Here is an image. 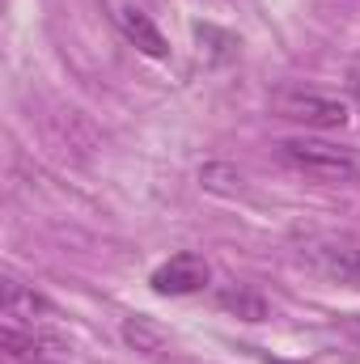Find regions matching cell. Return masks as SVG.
<instances>
[{
  "instance_id": "obj_6",
  "label": "cell",
  "mask_w": 360,
  "mask_h": 364,
  "mask_svg": "<svg viewBox=\"0 0 360 364\" xmlns=\"http://www.w3.org/2000/svg\"><path fill=\"white\" fill-rule=\"evenodd\" d=\"M47 314H55L51 309V301L47 296H38L34 288H26V284H17V279H4V318L17 326V322H38V318H47Z\"/></svg>"
},
{
  "instance_id": "obj_5",
  "label": "cell",
  "mask_w": 360,
  "mask_h": 364,
  "mask_svg": "<svg viewBox=\"0 0 360 364\" xmlns=\"http://www.w3.org/2000/svg\"><path fill=\"white\" fill-rule=\"evenodd\" d=\"M115 21H119L123 38H127L136 51H144L149 60H166V55H170V43H166V34L153 26V17H149V13H140V9H132V4H123V9H115Z\"/></svg>"
},
{
  "instance_id": "obj_4",
  "label": "cell",
  "mask_w": 360,
  "mask_h": 364,
  "mask_svg": "<svg viewBox=\"0 0 360 364\" xmlns=\"http://www.w3.org/2000/svg\"><path fill=\"white\" fill-rule=\"evenodd\" d=\"M305 263L331 284L360 288V246L356 242H309Z\"/></svg>"
},
{
  "instance_id": "obj_3",
  "label": "cell",
  "mask_w": 360,
  "mask_h": 364,
  "mask_svg": "<svg viewBox=\"0 0 360 364\" xmlns=\"http://www.w3.org/2000/svg\"><path fill=\"white\" fill-rule=\"evenodd\" d=\"M208 279H212V267H208V259L195 255V250H182L174 259H166L157 272L149 275L153 292H162V296H191V292L208 288Z\"/></svg>"
},
{
  "instance_id": "obj_10",
  "label": "cell",
  "mask_w": 360,
  "mask_h": 364,
  "mask_svg": "<svg viewBox=\"0 0 360 364\" xmlns=\"http://www.w3.org/2000/svg\"><path fill=\"white\" fill-rule=\"evenodd\" d=\"M195 38L208 47V55H212V60H229V55L238 51L233 34H225V30H216V26H195Z\"/></svg>"
},
{
  "instance_id": "obj_11",
  "label": "cell",
  "mask_w": 360,
  "mask_h": 364,
  "mask_svg": "<svg viewBox=\"0 0 360 364\" xmlns=\"http://www.w3.org/2000/svg\"><path fill=\"white\" fill-rule=\"evenodd\" d=\"M348 90H352V97L360 102V60L352 64V68H348Z\"/></svg>"
},
{
  "instance_id": "obj_9",
  "label": "cell",
  "mask_w": 360,
  "mask_h": 364,
  "mask_svg": "<svg viewBox=\"0 0 360 364\" xmlns=\"http://www.w3.org/2000/svg\"><path fill=\"white\" fill-rule=\"evenodd\" d=\"M123 339H127L136 352H157V348H162V331H157L149 318H127V322H123Z\"/></svg>"
},
{
  "instance_id": "obj_2",
  "label": "cell",
  "mask_w": 360,
  "mask_h": 364,
  "mask_svg": "<svg viewBox=\"0 0 360 364\" xmlns=\"http://www.w3.org/2000/svg\"><path fill=\"white\" fill-rule=\"evenodd\" d=\"M271 110L288 123H305L314 132H335V127H348L352 110L344 97H331V93L318 90H301V85H284V90L271 93Z\"/></svg>"
},
{
  "instance_id": "obj_1",
  "label": "cell",
  "mask_w": 360,
  "mask_h": 364,
  "mask_svg": "<svg viewBox=\"0 0 360 364\" xmlns=\"http://www.w3.org/2000/svg\"><path fill=\"white\" fill-rule=\"evenodd\" d=\"M280 161L297 174L314 182H360V161L339 149V144H327V140H314V136H292L280 144Z\"/></svg>"
},
{
  "instance_id": "obj_8",
  "label": "cell",
  "mask_w": 360,
  "mask_h": 364,
  "mask_svg": "<svg viewBox=\"0 0 360 364\" xmlns=\"http://www.w3.org/2000/svg\"><path fill=\"white\" fill-rule=\"evenodd\" d=\"M199 186L212 191V195H238L242 191V174L233 166H225V161H212V166L199 170Z\"/></svg>"
},
{
  "instance_id": "obj_7",
  "label": "cell",
  "mask_w": 360,
  "mask_h": 364,
  "mask_svg": "<svg viewBox=\"0 0 360 364\" xmlns=\"http://www.w3.org/2000/svg\"><path fill=\"white\" fill-rule=\"evenodd\" d=\"M221 305H225L229 314L246 318V322H263V318H268V301H263L259 292H250V288H229V292H221Z\"/></svg>"
}]
</instances>
